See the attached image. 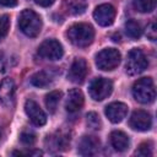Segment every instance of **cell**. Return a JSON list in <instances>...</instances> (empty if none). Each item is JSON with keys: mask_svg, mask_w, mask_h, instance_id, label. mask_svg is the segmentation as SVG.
<instances>
[{"mask_svg": "<svg viewBox=\"0 0 157 157\" xmlns=\"http://www.w3.org/2000/svg\"><path fill=\"white\" fill-rule=\"evenodd\" d=\"M132 96L137 102L142 104H148L153 102L156 97L153 80L151 77H142L137 80L132 86Z\"/></svg>", "mask_w": 157, "mask_h": 157, "instance_id": "3957f363", "label": "cell"}, {"mask_svg": "<svg viewBox=\"0 0 157 157\" xmlns=\"http://www.w3.org/2000/svg\"><path fill=\"white\" fill-rule=\"evenodd\" d=\"M52 81H53V77L47 71H38L34 75H32V77H31V83L39 88L48 87L52 83Z\"/></svg>", "mask_w": 157, "mask_h": 157, "instance_id": "d6986e66", "label": "cell"}, {"mask_svg": "<svg viewBox=\"0 0 157 157\" xmlns=\"http://www.w3.org/2000/svg\"><path fill=\"white\" fill-rule=\"evenodd\" d=\"M18 4V0H0V5L5 7H15Z\"/></svg>", "mask_w": 157, "mask_h": 157, "instance_id": "83f0119b", "label": "cell"}, {"mask_svg": "<svg viewBox=\"0 0 157 157\" xmlns=\"http://www.w3.org/2000/svg\"><path fill=\"white\" fill-rule=\"evenodd\" d=\"M64 9L69 15H81L87 9V0H65Z\"/></svg>", "mask_w": 157, "mask_h": 157, "instance_id": "ac0fdd59", "label": "cell"}, {"mask_svg": "<svg viewBox=\"0 0 157 157\" xmlns=\"http://www.w3.org/2000/svg\"><path fill=\"white\" fill-rule=\"evenodd\" d=\"M0 102L5 107H11L15 102V82L10 77L0 82Z\"/></svg>", "mask_w": 157, "mask_h": 157, "instance_id": "7c38bea8", "label": "cell"}, {"mask_svg": "<svg viewBox=\"0 0 157 157\" xmlns=\"http://www.w3.org/2000/svg\"><path fill=\"white\" fill-rule=\"evenodd\" d=\"M83 101H85L83 94L78 88L70 90L67 93V97H66V102H65L66 112L70 114H75V113L80 112L83 105Z\"/></svg>", "mask_w": 157, "mask_h": 157, "instance_id": "4fadbf2b", "label": "cell"}, {"mask_svg": "<svg viewBox=\"0 0 157 157\" xmlns=\"http://www.w3.org/2000/svg\"><path fill=\"white\" fill-rule=\"evenodd\" d=\"M147 66H148L147 58L141 49L134 48L129 52L126 63H125V70L129 75H131V76L139 75L142 71H145L147 69Z\"/></svg>", "mask_w": 157, "mask_h": 157, "instance_id": "277c9868", "label": "cell"}, {"mask_svg": "<svg viewBox=\"0 0 157 157\" xmlns=\"http://www.w3.org/2000/svg\"><path fill=\"white\" fill-rule=\"evenodd\" d=\"M104 113L112 123H120L128 113V105L121 102H113L105 107Z\"/></svg>", "mask_w": 157, "mask_h": 157, "instance_id": "9a60e30c", "label": "cell"}, {"mask_svg": "<svg viewBox=\"0 0 157 157\" xmlns=\"http://www.w3.org/2000/svg\"><path fill=\"white\" fill-rule=\"evenodd\" d=\"M125 32L126 34L132 38V39H137L141 37L142 34V29H141V26L135 21V20H129L126 23H125Z\"/></svg>", "mask_w": 157, "mask_h": 157, "instance_id": "44dd1931", "label": "cell"}, {"mask_svg": "<svg viewBox=\"0 0 157 157\" xmlns=\"http://www.w3.org/2000/svg\"><path fill=\"white\" fill-rule=\"evenodd\" d=\"M146 36L148 39L151 40H156L157 38V27H156V23L155 22H151L147 28H146Z\"/></svg>", "mask_w": 157, "mask_h": 157, "instance_id": "4316f807", "label": "cell"}, {"mask_svg": "<svg viewBox=\"0 0 157 157\" xmlns=\"http://www.w3.org/2000/svg\"><path fill=\"white\" fill-rule=\"evenodd\" d=\"M87 71H88V67H87L86 60L82 58H77L72 61L69 69L67 77L74 83H82L87 76Z\"/></svg>", "mask_w": 157, "mask_h": 157, "instance_id": "30bf717a", "label": "cell"}, {"mask_svg": "<svg viewBox=\"0 0 157 157\" xmlns=\"http://www.w3.org/2000/svg\"><path fill=\"white\" fill-rule=\"evenodd\" d=\"M60 99H61V92L60 91H52L45 96L44 102H45V107H47L49 113H52V114L55 113Z\"/></svg>", "mask_w": 157, "mask_h": 157, "instance_id": "ffe728a7", "label": "cell"}, {"mask_svg": "<svg viewBox=\"0 0 157 157\" xmlns=\"http://www.w3.org/2000/svg\"><path fill=\"white\" fill-rule=\"evenodd\" d=\"M0 139H1V130H0Z\"/></svg>", "mask_w": 157, "mask_h": 157, "instance_id": "f546056e", "label": "cell"}, {"mask_svg": "<svg viewBox=\"0 0 157 157\" xmlns=\"http://www.w3.org/2000/svg\"><path fill=\"white\" fill-rule=\"evenodd\" d=\"M63 47L55 39H47L38 48V55L45 60H59L63 58Z\"/></svg>", "mask_w": 157, "mask_h": 157, "instance_id": "52a82bcc", "label": "cell"}, {"mask_svg": "<svg viewBox=\"0 0 157 157\" xmlns=\"http://www.w3.org/2000/svg\"><path fill=\"white\" fill-rule=\"evenodd\" d=\"M25 110L29 120L37 125V126H43L47 123V115L43 112V109L39 107V104L33 101V99H27L25 103Z\"/></svg>", "mask_w": 157, "mask_h": 157, "instance_id": "9c48e42d", "label": "cell"}, {"mask_svg": "<svg viewBox=\"0 0 157 157\" xmlns=\"http://www.w3.org/2000/svg\"><path fill=\"white\" fill-rule=\"evenodd\" d=\"M99 146H101V142L96 136L86 135V136H82V139L80 140L77 151L81 156H93L98 152Z\"/></svg>", "mask_w": 157, "mask_h": 157, "instance_id": "5bb4252c", "label": "cell"}, {"mask_svg": "<svg viewBox=\"0 0 157 157\" xmlns=\"http://www.w3.org/2000/svg\"><path fill=\"white\" fill-rule=\"evenodd\" d=\"M18 27L20 29L31 38L37 37L42 29V20L39 15H37L33 10H23L18 17Z\"/></svg>", "mask_w": 157, "mask_h": 157, "instance_id": "7a4b0ae2", "label": "cell"}, {"mask_svg": "<svg viewBox=\"0 0 157 157\" xmlns=\"http://www.w3.org/2000/svg\"><path fill=\"white\" fill-rule=\"evenodd\" d=\"M66 37L74 45L85 48L93 42L94 31L93 27L88 23H75L67 29Z\"/></svg>", "mask_w": 157, "mask_h": 157, "instance_id": "6da1fadb", "label": "cell"}, {"mask_svg": "<svg viewBox=\"0 0 157 157\" xmlns=\"http://www.w3.org/2000/svg\"><path fill=\"white\" fill-rule=\"evenodd\" d=\"M129 125L134 130L146 131V130H150L152 126V118L147 112L139 109L131 114V117L129 119Z\"/></svg>", "mask_w": 157, "mask_h": 157, "instance_id": "8fae6325", "label": "cell"}, {"mask_svg": "<svg viewBox=\"0 0 157 157\" xmlns=\"http://www.w3.org/2000/svg\"><path fill=\"white\" fill-rule=\"evenodd\" d=\"M45 145L48 146V150H56V151L66 150L67 146L70 145V136L66 132L58 131L54 135L47 136Z\"/></svg>", "mask_w": 157, "mask_h": 157, "instance_id": "2e32d148", "label": "cell"}, {"mask_svg": "<svg viewBox=\"0 0 157 157\" xmlns=\"http://www.w3.org/2000/svg\"><path fill=\"white\" fill-rule=\"evenodd\" d=\"M20 140L23 145L26 146H32L34 142H36V136L31 132H22L21 136H20Z\"/></svg>", "mask_w": 157, "mask_h": 157, "instance_id": "d4e9b609", "label": "cell"}, {"mask_svg": "<svg viewBox=\"0 0 157 157\" xmlns=\"http://www.w3.org/2000/svg\"><path fill=\"white\" fill-rule=\"evenodd\" d=\"M110 144L114 147V150H117L118 152H124L129 148L130 141L125 132L120 130H115L110 134Z\"/></svg>", "mask_w": 157, "mask_h": 157, "instance_id": "e0dca14e", "label": "cell"}, {"mask_svg": "<svg viewBox=\"0 0 157 157\" xmlns=\"http://www.w3.org/2000/svg\"><path fill=\"white\" fill-rule=\"evenodd\" d=\"M37 5H39V6H43V7H48V6H50V5H53L54 4V0H33Z\"/></svg>", "mask_w": 157, "mask_h": 157, "instance_id": "f1b7e54d", "label": "cell"}, {"mask_svg": "<svg viewBox=\"0 0 157 157\" xmlns=\"http://www.w3.org/2000/svg\"><path fill=\"white\" fill-rule=\"evenodd\" d=\"M86 121L88 128H91L92 130H99L102 128V121L99 119V115L94 112H90L86 115Z\"/></svg>", "mask_w": 157, "mask_h": 157, "instance_id": "603a6c76", "label": "cell"}, {"mask_svg": "<svg viewBox=\"0 0 157 157\" xmlns=\"http://www.w3.org/2000/svg\"><path fill=\"white\" fill-rule=\"evenodd\" d=\"M135 155H137V156H142V157L151 156V155H152V151H151L150 144H147V142L141 144V145H140V147L135 151Z\"/></svg>", "mask_w": 157, "mask_h": 157, "instance_id": "484cf974", "label": "cell"}, {"mask_svg": "<svg viewBox=\"0 0 157 157\" xmlns=\"http://www.w3.org/2000/svg\"><path fill=\"white\" fill-rule=\"evenodd\" d=\"M90 96L94 101H103L109 97L113 91V82L105 77H96L88 87Z\"/></svg>", "mask_w": 157, "mask_h": 157, "instance_id": "8992f818", "label": "cell"}, {"mask_svg": "<svg viewBox=\"0 0 157 157\" xmlns=\"http://www.w3.org/2000/svg\"><path fill=\"white\" fill-rule=\"evenodd\" d=\"M93 18L99 26H110L115 18V9L110 4L98 5L93 11Z\"/></svg>", "mask_w": 157, "mask_h": 157, "instance_id": "ba28073f", "label": "cell"}, {"mask_svg": "<svg viewBox=\"0 0 157 157\" xmlns=\"http://www.w3.org/2000/svg\"><path fill=\"white\" fill-rule=\"evenodd\" d=\"M120 53L114 48H105L96 55V65L104 71L114 70L120 63Z\"/></svg>", "mask_w": 157, "mask_h": 157, "instance_id": "5b68a950", "label": "cell"}, {"mask_svg": "<svg viewBox=\"0 0 157 157\" xmlns=\"http://www.w3.org/2000/svg\"><path fill=\"white\" fill-rule=\"evenodd\" d=\"M132 4L139 12H151L156 6V0H134Z\"/></svg>", "mask_w": 157, "mask_h": 157, "instance_id": "7402d4cb", "label": "cell"}, {"mask_svg": "<svg viewBox=\"0 0 157 157\" xmlns=\"http://www.w3.org/2000/svg\"><path fill=\"white\" fill-rule=\"evenodd\" d=\"M10 29V17L7 15H4L0 17V42L7 36Z\"/></svg>", "mask_w": 157, "mask_h": 157, "instance_id": "cb8c5ba5", "label": "cell"}]
</instances>
